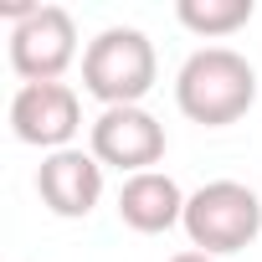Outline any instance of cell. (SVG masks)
I'll return each mask as SVG.
<instances>
[{"label": "cell", "instance_id": "obj_10", "mask_svg": "<svg viewBox=\"0 0 262 262\" xmlns=\"http://www.w3.org/2000/svg\"><path fill=\"white\" fill-rule=\"evenodd\" d=\"M170 262H216V257H206V252H175Z\"/></svg>", "mask_w": 262, "mask_h": 262}, {"label": "cell", "instance_id": "obj_8", "mask_svg": "<svg viewBox=\"0 0 262 262\" xmlns=\"http://www.w3.org/2000/svg\"><path fill=\"white\" fill-rule=\"evenodd\" d=\"M185 190L165 175V170H144V175H128L123 180V190H118V216H123V226H134V231H144V236H160V231H170V226H180L185 221Z\"/></svg>", "mask_w": 262, "mask_h": 262}, {"label": "cell", "instance_id": "obj_5", "mask_svg": "<svg viewBox=\"0 0 262 262\" xmlns=\"http://www.w3.org/2000/svg\"><path fill=\"white\" fill-rule=\"evenodd\" d=\"M93 160L123 175H144L165 160V123L149 108H103L93 118Z\"/></svg>", "mask_w": 262, "mask_h": 262}, {"label": "cell", "instance_id": "obj_1", "mask_svg": "<svg viewBox=\"0 0 262 262\" xmlns=\"http://www.w3.org/2000/svg\"><path fill=\"white\" fill-rule=\"evenodd\" d=\"M175 103L185 118L206 128H226L257 103V67L231 47H201L185 57L175 77Z\"/></svg>", "mask_w": 262, "mask_h": 262}, {"label": "cell", "instance_id": "obj_4", "mask_svg": "<svg viewBox=\"0 0 262 262\" xmlns=\"http://www.w3.org/2000/svg\"><path fill=\"white\" fill-rule=\"evenodd\" d=\"M82 128V103L67 82H21L11 98V134L31 149H72Z\"/></svg>", "mask_w": 262, "mask_h": 262}, {"label": "cell", "instance_id": "obj_3", "mask_svg": "<svg viewBox=\"0 0 262 262\" xmlns=\"http://www.w3.org/2000/svg\"><path fill=\"white\" fill-rule=\"evenodd\" d=\"M185 236L195 252L206 257H226V252H242L257 242L262 231V201L252 185L242 180H211L201 185L190 201H185Z\"/></svg>", "mask_w": 262, "mask_h": 262}, {"label": "cell", "instance_id": "obj_9", "mask_svg": "<svg viewBox=\"0 0 262 262\" xmlns=\"http://www.w3.org/2000/svg\"><path fill=\"white\" fill-rule=\"evenodd\" d=\"M252 11H257L252 0H180L175 6L180 26L195 36H231L252 21Z\"/></svg>", "mask_w": 262, "mask_h": 262}, {"label": "cell", "instance_id": "obj_2", "mask_svg": "<svg viewBox=\"0 0 262 262\" xmlns=\"http://www.w3.org/2000/svg\"><path fill=\"white\" fill-rule=\"evenodd\" d=\"M155 77H160V57L139 26H108L82 52V88L103 108H139Z\"/></svg>", "mask_w": 262, "mask_h": 262}, {"label": "cell", "instance_id": "obj_6", "mask_svg": "<svg viewBox=\"0 0 262 262\" xmlns=\"http://www.w3.org/2000/svg\"><path fill=\"white\" fill-rule=\"evenodd\" d=\"M77 62V26L62 6H41L31 21L11 26V67L26 82H57Z\"/></svg>", "mask_w": 262, "mask_h": 262}, {"label": "cell", "instance_id": "obj_7", "mask_svg": "<svg viewBox=\"0 0 262 262\" xmlns=\"http://www.w3.org/2000/svg\"><path fill=\"white\" fill-rule=\"evenodd\" d=\"M36 195L52 216L82 221L103 201V165L93 160V149H57L36 170Z\"/></svg>", "mask_w": 262, "mask_h": 262}]
</instances>
